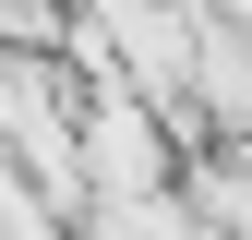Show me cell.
<instances>
[{
  "instance_id": "6da1fadb",
  "label": "cell",
  "mask_w": 252,
  "mask_h": 240,
  "mask_svg": "<svg viewBox=\"0 0 252 240\" xmlns=\"http://www.w3.org/2000/svg\"><path fill=\"white\" fill-rule=\"evenodd\" d=\"M180 120L144 96L132 72H108V84H84V192L120 204V192H180Z\"/></svg>"
},
{
  "instance_id": "7a4b0ae2",
  "label": "cell",
  "mask_w": 252,
  "mask_h": 240,
  "mask_svg": "<svg viewBox=\"0 0 252 240\" xmlns=\"http://www.w3.org/2000/svg\"><path fill=\"white\" fill-rule=\"evenodd\" d=\"M0 240H84V216H60V204L24 180L12 156H0Z\"/></svg>"
}]
</instances>
